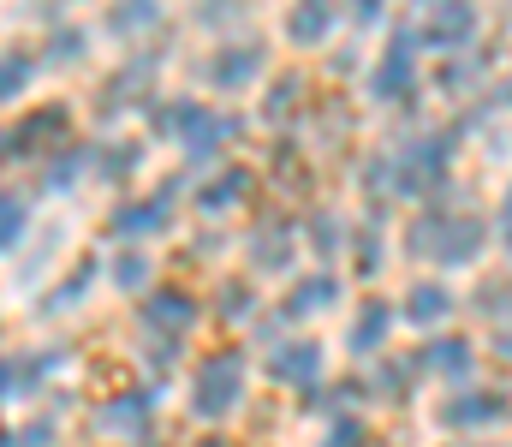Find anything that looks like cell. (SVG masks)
Listing matches in <instances>:
<instances>
[{
  "mask_svg": "<svg viewBox=\"0 0 512 447\" xmlns=\"http://www.w3.org/2000/svg\"><path fill=\"white\" fill-rule=\"evenodd\" d=\"M435 418H441L447 430H501V424L512 418V394L465 382V388H453V400H441Z\"/></svg>",
  "mask_w": 512,
  "mask_h": 447,
  "instance_id": "obj_5",
  "label": "cell"
},
{
  "mask_svg": "<svg viewBox=\"0 0 512 447\" xmlns=\"http://www.w3.org/2000/svg\"><path fill=\"white\" fill-rule=\"evenodd\" d=\"M78 179H84V155L72 144H60V155L42 161V191H72Z\"/></svg>",
  "mask_w": 512,
  "mask_h": 447,
  "instance_id": "obj_26",
  "label": "cell"
},
{
  "mask_svg": "<svg viewBox=\"0 0 512 447\" xmlns=\"http://www.w3.org/2000/svg\"><path fill=\"white\" fill-rule=\"evenodd\" d=\"M54 138H66V114H60V108H36V114H24V120L12 126L6 144H12V155H36V149H48Z\"/></svg>",
  "mask_w": 512,
  "mask_h": 447,
  "instance_id": "obj_17",
  "label": "cell"
},
{
  "mask_svg": "<svg viewBox=\"0 0 512 447\" xmlns=\"http://www.w3.org/2000/svg\"><path fill=\"white\" fill-rule=\"evenodd\" d=\"M417 370L435 376V382H447V388H465V382L477 376V340L435 328V334L423 340V352H417Z\"/></svg>",
  "mask_w": 512,
  "mask_h": 447,
  "instance_id": "obj_7",
  "label": "cell"
},
{
  "mask_svg": "<svg viewBox=\"0 0 512 447\" xmlns=\"http://www.w3.org/2000/svg\"><path fill=\"white\" fill-rule=\"evenodd\" d=\"M203 447H227V442H221V436H209V442H203Z\"/></svg>",
  "mask_w": 512,
  "mask_h": 447,
  "instance_id": "obj_41",
  "label": "cell"
},
{
  "mask_svg": "<svg viewBox=\"0 0 512 447\" xmlns=\"http://www.w3.org/2000/svg\"><path fill=\"white\" fill-rule=\"evenodd\" d=\"M453 310H459V298H453L447 281H411V287H405V304H399V316H405L411 328H423V334L447 328Z\"/></svg>",
  "mask_w": 512,
  "mask_h": 447,
  "instance_id": "obj_12",
  "label": "cell"
},
{
  "mask_svg": "<svg viewBox=\"0 0 512 447\" xmlns=\"http://www.w3.org/2000/svg\"><path fill=\"white\" fill-rule=\"evenodd\" d=\"M477 310L483 316H512V281H483L477 287Z\"/></svg>",
  "mask_w": 512,
  "mask_h": 447,
  "instance_id": "obj_33",
  "label": "cell"
},
{
  "mask_svg": "<svg viewBox=\"0 0 512 447\" xmlns=\"http://www.w3.org/2000/svg\"><path fill=\"white\" fill-rule=\"evenodd\" d=\"M501 245L512 251V185H507V197H501Z\"/></svg>",
  "mask_w": 512,
  "mask_h": 447,
  "instance_id": "obj_38",
  "label": "cell"
},
{
  "mask_svg": "<svg viewBox=\"0 0 512 447\" xmlns=\"http://www.w3.org/2000/svg\"><path fill=\"white\" fill-rule=\"evenodd\" d=\"M137 161H143V149L137 144H102L96 149V179H108V185H126L131 173H137Z\"/></svg>",
  "mask_w": 512,
  "mask_h": 447,
  "instance_id": "obj_24",
  "label": "cell"
},
{
  "mask_svg": "<svg viewBox=\"0 0 512 447\" xmlns=\"http://www.w3.org/2000/svg\"><path fill=\"white\" fill-rule=\"evenodd\" d=\"M24 227H30V209H24V197L0 191V251H12V245L24 239Z\"/></svg>",
  "mask_w": 512,
  "mask_h": 447,
  "instance_id": "obj_28",
  "label": "cell"
},
{
  "mask_svg": "<svg viewBox=\"0 0 512 447\" xmlns=\"http://www.w3.org/2000/svg\"><path fill=\"white\" fill-rule=\"evenodd\" d=\"M30 78H36V60H30V54H6V60H0V102H6V96H24Z\"/></svg>",
  "mask_w": 512,
  "mask_h": 447,
  "instance_id": "obj_29",
  "label": "cell"
},
{
  "mask_svg": "<svg viewBox=\"0 0 512 447\" xmlns=\"http://www.w3.org/2000/svg\"><path fill=\"white\" fill-rule=\"evenodd\" d=\"M155 18H161V0H114L108 6V30L114 36H143Z\"/></svg>",
  "mask_w": 512,
  "mask_h": 447,
  "instance_id": "obj_23",
  "label": "cell"
},
{
  "mask_svg": "<svg viewBox=\"0 0 512 447\" xmlns=\"http://www.w3.org/2000/svg\"><path fill=\"white\" fill-rule=\"evenodd\" d=\"M143 328L185 340L197 328V298L185 293V287H149V298H143Z\"/></svg>",
  "mask_w": 512,
  "mask_h": 447,
  "instance_id": "obj_11",
  "label": "cell"
},
{
  "mask_svg": "<svg viewBox=\"0 0 512 447\" xmlns=\"http://www.w3.org/2000/svg\"><path fill=\"white\" fill-rule=\"evenodd\" d=\"M393 316H399V310H393L382 293H370L358 310H352V334H346V346H352V352H364V358H370V352H382L387 334H393Z\"/></svg>",
  "mask_w": 512,
  "mask_h": 447,
  "instance_id": "obj_15",
  "label": "cell"
},
{
  "mask_svg": "<svg viewBox=\"0 0 512 447\" xmlns=\"http://www.w3.org/2000/svg\"><path fill=\"white\" fill-rule=\"evenodd\" d=\"M328 304H340V281H334V275H304V281L286 293L280 316H286V322H304V316H322Z\"/></svg>",
  "mask_w": 512,
  "mask_h": 447,
  "instance_id": "obj_18",
  "label": "cell"
},
{
  "mask_svg": "<svg viewBox=\"0 0 512 447\" xmlns=\"http://www.w3.org/2000/svg\"><path fill=\"white\" fill-rule=\"evenodd\" d=\"M483 245H489L483 215L453 209V203L423 209V215L411 221V233H405V251H411V257H435V269H465V263L483 257Z\"/></svg>",
  "mask_w": 512,
  "mask_h": 447,
  "instance_id": "obj_1",
  "label": "cell"
},
{
  "mask_svg": "<svg viewBox=\"0 0 512 447\" xmlns=\"http://www.w3.org/2000/svg\"><path fill=\"white\" fill-rule=\"evenodd\" d=\"M108 281H114L120 293H143V287L155 281V263H149L143 251H120V257L108 263Z\"/></svg>",
  "mask_w": 512,
  "mask_h": 447,
  "instance_id": "obj_25",
  "label": "cell"
},
{
  "mask_svg": "<svg viewBox=\"0 0 512 447\" xmlns=\"http://www.w3.org/2000/svg\"><path fill=\"white\" fill-rule=\"evenodd\" d=\"M48 60H60V66L84 60V30H60V36H48Z\"/></svg>",
  "mask_w": 512,
  "mask_h": 447,
  "instance_id": "obj_36",
  "label": "cell"
},
{
  "mask_svg": "<svg viewBox=\"0 0 512 447\" xmlns=\"http://www.w3.org/2000/svg\"><path fill=\"white\" fill-rule=\"evenodd\" d=\"M245 197H251V173H245V167H227V173H215V179L197 191V209L227 215V209H239Z\"/></svg>",
  "mask_w": 512,
  "mask_h": 447,
  "instance_id": "obj_19",
  "label": "cell"
},
{
  "mask_svg": "<svg viewBox=\"0 0 512 447\" xmlns=\"http://www.w3.org/2000/svg\"><path fill=\"white\" fill-rule=\"evenodd\" d=\"M221 316H227V322H245V316H256V287H245V281H227V287H221Z\"/></svg>",
  "mask_w": 512,
  "mask_h": 447,
  "instance_id": "obj_31",
  "label": "cell"
},
{
  "mask_svg": "<svg viewBox=\"0 0 512 447\" xmlns=\"http://www.w3.org/2000/svg\"><path fill=\"white\" fill-rule=\"evenodd\" d=\"M90 281H96V263H84V269H72V275L60 281V293H48V310H66V304H78V298L90 293Z\"/></svg>",
  "mask_w": 512,
  "mask_h": 447,
  "instance_id": "obj_32",
  "label": "cell"
},
{
  "mask_svg": "<svg viewBox=\"0 0 512 447\" xmlns=\"http://www.w3.org/2000/svg\"><path fill=\"white\" fill-rule=\"evenodd\" d=\"M489 346H495V358H507V364H512V322L495 334V340H489Z\"/></svg>",
  "mask_w": 512,
  "mask_h": 447,
  "instance_id": "obj_39",
  "label": "cell"
},
{
  "mask_svg": "<svg viewBox=\"0 0 512 447\" xmlns=\"http://www.w3.org/2000/svg\"><path fill=\"white\" fill-rule=\"evenodd\" d=\"M6 149H12V144H6V138H0V155H6Z\"/></svg>",
  "mask_w": 512,
  "mask_h": 447,
  "instance_id": "obj_43",
  "label": "cell"
},
{
  "mask_svg": "<svg viewBox=\"0 0 512 447\" xmlns=\"http://www.w3.org/2000/svg\"><path fill=\"white\" fill-rule=\"evenodd\" d=\"M167 221H173V185H161L155 197H126V203L108 215V233L126 239V245H137V239L167 233Z\"/></svg>",
  "mask_w": 512,
  "mask_h": 447,
  "instance_id": "obj_9",
  "label": "cell"
},
{
  "mask_svg": "<svg viewBox=\"0 0 512 447\" xmlns=\"http://www.w3.org/2000/svg\"><path fill=\"white\" fill-rule=\"evenodd\" d=\"M143 96H149V60L137 54L131 66H120V72H114V78L102 84V96H96V108H102V114H126V108H137Z\"/></svg>",
  "mask_w": 512,
  "mask_h": 447,
  "instance_id": "obj_16",
  "label": "cell"
},
{
  "mask_svg": "<svg viewBox=\"0 0 512 447\" xmlns=\"http://www.w3.org/2000/svg\"><path fill=\"white\" fill-rule=\"evenodd\" d=\"M477 30H483V6L477 0H435L417 42L435 48V54H465L477 42Z\"/></svg>",
  "mask_w": 512,
  "mask_h": 447,
  "instance_id": "obj_4",
  "label": "cell"
},
{
  "mask_svg": "<svg viewBox=\"0 0 512 447\" xmlns=\"http://www.w3.org/2000/svg\"><path fill=\"white\" fill-rule=\"evenodd\" d=\"M239 400H245V358H239L233 346H221V352H209V358L197 364V376H191V418L221 424V418H233Z\"/></svg>",
  "mask_w": 512,
  "mask_h": 447,
  "instance_id": "obj_2",
  "label": "cell"
},
{
  "mask_svg": "<svg viewBox=\"0 0 512 447\" xmlns=\"http://www.w3.org/2000/svg\"><path fill=\"white\" fill-rule=\"evenodd\" d=\"M417 376H423V370H417V358H393V364H382V370H376V388H370V394L399 406V400H411Z\"/></svg>",
  "mask_w": 512,
  "mask_h": 447,
  "instance_id": "obj_22",
  "label": "cell"
},
{
  "mask_svg": "<svg viewBox=\"0 0 512 447\" xmlns=\"http://www.w3.org/2000/svg\"><path fill=\"white\" fill-rule=\"evenodd\" d=\"M304 102H310V78H298V72H292V78H274V84H268V102H262V114L280 126V120H286V114H298Z\"/></svg>",
  "mask_w": 512,
  "mask_h": 447,
  "instance_id": "obj_20",
  "label": "cell"
},
{
  "mask_svg": "<svg viewBox=\"0 0 512 447\" xmlns=\"http://www.w3.org/2000/svg\"><path fill=\"white\" fill-rule=\"evenodd\" d=\"M304 233H310V245H316L322 257H340V251H352V233H346V221H340L334 209H316V215L304 221Z\"/></svg>",
  "mask_w": 512,
  "mask_h": 447,
  "instance_id": "obj_21",
  "label": "cell"
},
{
  "mask_svg": "<svg viewBox=\"0 0 512 447\" xmlns=\"http://www.w3.org/2000/svg\"><path fill=\"white\" fill-rule=\"evenodd\" d=\"M262 66H268V48L262 42H227V48H215L203 60V84L221 90V96H245L256 78H262Z\"/></svg>",
  "mask_w": 512,
  "mask_h": 447,
  "instance_id": "obj_6",
  "label": "cell"
},
{
  "mask_svg": "<svg viewBox=\"0 0 512 447\" xmlns=\"http://www.w3.org/2000/svg\"><path fill=\"white\" fill-rule=\"evenodd\" d=\"M268 376L280 382V388H322L328 382V352L310 340V334H292V340H280L274 352H268Z\"/></svg>",
  "mask_w": 512,
  "mask_h": 447,
  "instance_id": "obj_8",
  "label": "cell"
},
{
  "mask_svg": "<svg viewBox=\"0 0 512 447\" xmlns=\"http://www.w3.org/2000/svg\"><path fill=\"white\" fill-rule=\"evenodd\" d=\"M322 447H370V430H364L358 418H334L328 436H322Z\"/></svg>",
  "mask_w": 512,
  "mask_h": 447,
  "instance_id": "obj_34",
  "label": "cell"
},
{
  "mask_svg": "<svg viewBox=\"0 0 512 447\" xmlns=\"http://www.w3.org/2000/svg\"><path fill=\"white\" fill-rule=\"evenodd\" d=\"M155 424V388H120L114 400L96 406V430L108 436H149Z\"/></svg>",
  "mask_w": 512,
  "mask_h": 447,
  "instance_id": "obj_10",
  "label": "cell"
},
{
  "mask_svg": "<svg viewBox=\"0 0 512 447\" xmlns=\"http://www.w3.org/2000/svg\"><path fill=\"white\" fill-rule=\"evenodd\" d=\"M292 221H280V215H268V221H256V233L245 239V251H251V263L262 275H286L292 269Z\"/></svg>",
  "mask_w": 512,
  "mask_h": 447,
  "instance_id": "obj_13",
  "label": "cell"
},
{
  "mask_svg": "<svg viewBox=\"0 0 512 447\" xmlns=\"http://www.w3.org/2000/svg\"><path fill=\"white\" fill-rule=\"evenodd\" d=\"M495 102H501V108H512V78H501V90H495Z\"/></svg>",
  "mask_w": 512,
  "mask_h": 447,
  "instance_id": "obj_40",
  "label": "cell"
},
{
  "mask_svg": "<svg viewBox=\"0 0 512 447\" xmlns=\"http://www.w3.org/2000/svg\"><path fill=\"white\" fill-rule=\"evenodd\" d=\"M382 12H387V0H352V18H358V24H376Z\"/></svg>",
  "mask_w": 512,
  "mask_h": 447,
  "instance_id": "obj_37",
  "label": "cell"
},
{
  "mask_svg": "<svg viewBox=\"0 0 512 447\" xmlns=\"http://www.w3.org/2000/svg\"><path fill=\"white\" fill-rule=\"evenodd\" d=\"M411 6H423V12H429V6H435V0H411Z\"/></svg>",
  "mask_w": 512,
  "mask_h": 447,
  "instance_id": "obj_42",
  "label": "cell"
},
{
  "mask_svg": "<svg viewBox=\"0 0 512 447\" xmlns=\"http://www.w3.org/2000/svg\"><path fill=\"white\" fill-rule=\"evenodd\" d=\"M471 84H483V54H447V66H441V90H447V96H465Z\"/></svg>",
  "mask_w": 512,
  "mask_h": 447,
  "instance_id": "obj_27",
  "label": "cell"
},
{
  "mask_svg": "<svg viewBox=\"0 0 512 447\" xmlns=\"http://www.w3.org/2000/svg\"><path fill=\"white\" fill-rule=\"evenodd\" d=\"M334 24H340L334 0H292V12H286V42H292V48H322V42L334 36Z\"/></svg>",
  "mask_w": 512,
  "mask_h": 447,
  "instance_id": "obj_14",
  "label": "cell"
},
{
  "mask_svg": "<svg viewBox=\"0 0 512 447\" xmlns=\"http://www.w3.org/2000/svg\"><path fill=\"white\" fill-rule=\"evenodd\" d=\"M417 36L411 30H393V42L382 48V60H376V72H370V102H382V108H411L417 102V90H423V78H417Z\"/></svg>",
  "mask_w": 512,
  "mask_h": 447,
  "instance_id": "obj_3",
  "label": "cell"
},
{
  "mask_svg": "<svg viewBox=\"0 0 512 447\" xmlns=\"http://www.w3.org/2000/svg\"><path fill=\"white\" fill-rule=\"evenodd\" d=\"M382 257H387V239L376 233V227H364V233L352 239V263H358L364 275H376V269H382Z\"/></svg>",
  "mask_w": 512,
  "mask_h": 447,
  "instance_id": "obj_30",
  "label": "cell"
},
{
  "mask_svg": "<svg viewBox=\"0 0 512 447\" xmlns=\"http://www.w3.org/2000/svg\"><path fill=\"white\" fill-rule=\"evenodd\" d=\"M0 447H54V424H48V418H36V424H24V430H6Z\"/></svg>",
  "mask_w": 512,
  "mask_h": 447,
  "instance_id": "obj_35",
  "label": "cell"
}]
</instances>
